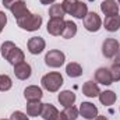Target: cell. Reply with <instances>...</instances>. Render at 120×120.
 Instances as JSON below:
<instances>
[{
  "label": "cell",
  "instance_id": "1",
  "mask_svg": "<svg viewBox=\"0 0 120 120\" xmlns=\"http://www.w3.org/2000/svg\"><path fill=\"white\" fill-rule=\"evenodd\" d=\"M0 53H1V56H3L4 59L7 60L10 64H13V66H17V64L22 63L24 59H25L24 52H22L18 46H15L11 41H6V42L1 43V46H0Z\"/></svg>",
  "mask_w": 120,
  "mask_h": 120
},
{
  "label": "cell",
  "instance_id": "2",
  "mask_svg": "<svg viewBox=\"0 0 120 120\" xmlns=\"http://www.w3.org/2000/svg\"><path fill=\"white\" fill-rule=\"evenodd\" d=\"M41 82H42V87L46 91H49V92H57L60 90V87L63 85V77L57 71H52V73L45 74L42 77Z\"/></svg>",
  "mask_w": 120,
  "mask_h": 120
},
{
  "label": "cell",
  "instance_id": "3",
  "mask_svg": "<svg viewBox=\"0 0 120 120\" xmlns=\"http://www.w3.org/2000/svg\"><path fill=\"white\" fill-rule=\"evenodd\" d=\"M17 24L20 28L25 31H38L42 25V15L39 14H30V15H25L20 20H17Z\"/></svg>",
  "mask_w": 120,
  "mask_h": 120
},
{
  "label": "cell",
  "instance_id": "4",
  "mask_svg": "<svg viewBox=\"0 0 120 120\" xmlns=\"http://www.w3.org/2000/svg\"><path fill=\"white\" fill-rule=\"evenodd\" d=\"M64 60H66V56L61 50H57V49H53V50H49L45 56V63L46 66L49 67H53V68H57L60 66L64 64Z\"/></svg>",
  "mask_w": 120,
  "mask_h": 120
},
{
  "label": "cell",
  "instance_id": "5",
  "mask_svg": "<svg viewBox=\"0 0 120 120\" xmlns=\"http://www.w3.org/2000/svg\"><path fill=\"white\" fill-rule=\"evenodd\" d=\"M119 49H120L119 41H116V39H113V38L105 39V42H103V45H102V53H103V56L108 57V59H113V57L117 55Z\"/></svg>",
  "mask_w": 120,
  "mask_h": 120
},
{
  "label": "cell",
  "instance_id": "6",
  "mask_svg": "<svg viewBox=\"0 0 120 120\" xmlns=\"http://www.w3.org/2000/svg\"><path fill=\"white\" fill-rule=\"evenodd\" d=\"M84 27L90 32H98L101 30V27H102V20H101V17L96 13L91 11L84 18Z\"/></svg>",
  "mask_w": 120,
  "mask_h": 120
},
{
  "label": "cell",
  "instance_id": "7",
  "mask_svg": "<svg viewBox=\"0 0 120 120\" xmlns=\"http://www.w3.org/2000/svg\"><path fill=\"white\" fill-rule=\"evenodd\" d=\"M64 25H66V21L63 18H50L49 22H48V27L46 30L50 35L53 36H59L63 34V30H64Z\"/></svg>",
  "mask_w": 120,
  "mask_h": 120
},
{
  "label": "cell",
  "instance_id": "8",
  "mask_svg": "<svg viewBox=\"0 0 120 120\" xmlns=\"http://www.w3.org/2000/svg\"><path fill=\"white\" fill-rule=\"evenodd\" d=\"M80 115L87 120H94L98 116V108L91 102H82L80 105Z\"/></svg>",
  "mask_w": 120,
  "mask_h": 120
},
{
  "label": "cell",
  "instance_id": "9",
  "mask_svg": "<svg viewBox=\"0 0 120 120\" xmlns=\"http://www.w3.org/2000/svg\"><path fill=\"white\" fill-rule=\"evenodd\" d=\"M45 46H46V42L41 36H32L30 41H28V50H30V53H32V55L42 53L43 49H45Z\"/></svg>",
  "mask_w": 120,
  "mask_h": 120
},
{
  "label": "cell",
  "instance_id": "10",
  "mask_svg": "<svg viewBox=\"0 0 120 120\" xmlns=\"http://www.w3.org/2000/svg\"><path fill=\"white\" fill-rule=\"evenodd\" d=\"M95 80H96V82H99L102 85H110L113 82L110 70L109 68H105V67H99L95 71Z\"/></svg>",
  "mask_w": 120,
  "mask_h": 120
},
{
  "label": "cell",
  "instance_id": "11",
  "mask_svg": "<svg viewBox=\"0 0 120 120\" xmlns=\"http://www.w3.org/2000/svg\"><path fill=\"white\" fill-rule=\"evenodd\" d=\"M14 74L18 80H28L32 74V68L28 63L22 61V63L14 66Z\"/></svg>",
  "mask_w": 120,
  "mask_h": 120
},
{
  "label": "cell",
  "instance_id": "12",
  "mask_svg": "<svg viewBox=\"0 0 120 120\" xmlns=\"http://www.w3.org/2000/svg\"><path fill=\"white\" fill-rule=\"evenodd\" d=\"M10 11L13 13V15H14V18L15 20H20V18H22V17H25V15H30V10L27 8V4H25V1L24 0H18L11 8H10Z\"/></svg>",
  "mask_w": 120,
  "mask_h": 120
},
{
  "label": "cell",
  "instance_id": "13",
  "mask_svg": "<svg viewBox=\"0 0 120 120\" xmlns=\"http://www.w3.org/2000/svg\"><path fill=\"white\" fill-rule=\"evenodd\" d=\"M43 96L42 90L36 85H30L24 90V98L28 101V102H34V101H41Z\"/></svg>",
  "mask_w": 120,
  "mask_h": 120
},
{
  "label": "cell",
  "instance_id": "14",
  "mask_svg": "<svg viewBox=\"0 0 120 120\" xmlns=\"http://www.w3.org/2000/svg\"><path fill=\"white\" fill-rule=\"evenodd\" d=\"M103 27L105 30L109 32H116L120 28V15L115 14V15H106L105 21H103Z\"/></svg>",
  "mask_w": 120,
  "mask_h": 120
},
{
  "label": "cell",
  "instance_id": "15",
  "mask_svg": "<svg viewBox=\"0 0 120 120\" xmlns=\"http://www.w3.org/2000/svg\"><path fill=\"white\" fill-rule=\"evenodd\" d=\"M101 10L105 15H115L119 13V4L116 0H103L101 3Z\"/></svg>",
  "mask_w": 120,
  "mask_h": 120
},
{
  "label": "cell",
  "instance_id": "16",
  "mask_svg": "<svg viewBox=\"0 0 120 120\" xmlns=\"http://www.w3.org/2000/svg\"><path fill=\"white\" fill-rule=\"evenodd\" d=\"M75 98H77V96H75V94H74L73 91H61L59 94V96H57L60 105H63L64 108L73 106L74 102H75Z\"/></svg>",
  "mask_w": 120,
  "mask_h": 120
},
{
  "label": "cell",
  "instance_id": "17",
  "mask_svg": "<svg viewBox=\"0 0 120 120\" xmlns=\"http://www.w3.org/2000/svg\"><path fill=\"white\" fill-rule=\"evenodd\" d=\"M82 94L88 98H95V96H99L101 91H99V87L96 82L94 81H87L84 85H82Z\"/></svg>",
  "mask_w": 120,
  "mask_h": 120
},
{
  "label": "cell",
  "instance_id": "18",
  "mask_svg": "<svg viewBox=\"0 0 120 120\" xmlns=\"http://www.w3.org/2000/svg\"><path fill=\"white\" fill-rule=\"evenodd\" d=\"M42 108L43 103H41V101H34L27 103V115L31 117H36L42 113Z\"/></svg>",
  "mask_w": 120,
  "mask_h": 120
},
{
  "label": "cell",
  "instance_id": "19",
  "mask_svg": "<svg viewBox=\"0 0 120 120\" xmlns=\"http://www.w3.org/2000/svg\"><path fill=\"white\" fill-rule=\"evenodd\" d=\"M57 115H59V110H57L52 103H43L41 116H42L45 120H53Z\"/></svg>",
  "mask_w": 120,
  "mask_h": 120
},
{
  "label": "cell",
  "instance_id": "20",
  "mask_svg": "<svg viewBox=\"0 0 120 120\" xmlns=\"http://www.w3.org/2000/svg\"><path fill=\"white\" fill-rule=\"evenodd\" d=\"M116 94L113 91H103L99 94V101L103 106H110L116 102Z\"/></svg>",
  "mask_w": 120,
  "mask_h": 120
},
{
  "label": "cell",
  "instance_id": "21",
  "mask_svg": "<svg viewBox=\"0 0 120 120\" xmlns=\"http://www.w3.org/2000/svg\"><path fill=\"white\" fill-rule=\"evenodd\" d=\"M75 34H77V24L73 22L71 20L70 21H66V25H64V30H63L61 36L64 39H70V38L75 36Z\"/></svg>",
  "mask_w": 120,
  "mask_h": 120
},
{
  "label": "cell",
  "instance_id": "22",
  "mask_svg": "<svg viewBox=\"0 0 120 120\" xmlns=\"http://www.w3.org/2000/svg\"><path fill=\"white\" fill-rule=\"evenodd\" d=\"M66 73L68 77L71 78H77L82 74V67L78 64V63H68L67 67H66Z\"/></svg>",
  "mask_w": 120,
  "mask_h": 120
},
{
  "label": "cell",
  "instance_id": "23",
  "mask_svg": "<svg viewBox=\"0 0 120 120\" xmlns=\"http://www.w3.org/2000/svg\"><path fill=\"white\" fill-rule=\"evenodd\" d=\"M87 14H88V6L84 1H78L77 6H75V8H74L73 17H75L78 20H82V18H85Z\"/></svg>",
  "mask_w": 120,
  "mask_h": 120
},
{
  "label": "cell",
  "instance_id": "24",
  "mask_svg": "<svg viewBox=\"0 0 120 120\" xmlns=\"http://www.w3.org/2000/svg\"><path fill=\"white\" fill-rule=\"evenodd\" d=\"M64 10L61 7V4H52L49 8V15L50 18H63L64 17Z\"/></svg>",
  "mask_w": 120,
  "mask_h": 120
},
{
  "label": "cell",
  "instance_id": "25",
  "mask_svg": "<svg viewBox=\"0 0 120 120\" xmlns=\"http://www.w3.org/2000/svg\"><path fill=\"white\" fill-rule=\"evenodd\" d=\"M77 3H78V0H63L61 7H63V10H64V13H66V14L73 15V13H74V8H75Z\"/></svg>",
  "mask_w": 120,
  "mask_h": 120
},
{
  "label": "cell",
  "instance_id": "26",
  "mask_svg": "<svg viewBox=\"0 0 120 120\" xmlns=\"http://www.w3.org/2000/svg\"><path fill=\"white\" fill-rule=\"evenodd\" d=\"M11 87H13L11 78H10L7 74H0V91H1V92L8 91Z\"/></svg>",
  "mask_w": 120,
  "mask_h": 120
},
{
  "label": "cell",
  "instance_id": "27",
  "mask_svg": "<svg viewBox=\"0 0 120 120\" xmlns=\"http://www.w3.org/2000/svg\"><path fill=\"white\" fill-rule=\"evenodd\" d=\"M63 113L66 115L67 120H77L80 112H78V110H77V108H74V106H67V108H64Z\"/></svg>",
  "mask_w": 120,
  "mask_h": 120
},
{
  "label": "cell",
  "instance_id": "28",
  "mask_svg": "<svg viewBox=\"0 0 120 120\" xmlns=\"http://www.w3.org/2000/svg\"><path fill=\"white\" fill-rule=\"evenodd\" d=\"M109 70H110V74H112V80L113 81H120V64H113Z\"/></svg>",
  "mask_w": 120,
  "mask_h": 120
},
{
  "label": "cell",
  "instance_id": "29",
  "mask_svg": "<svg viewBox=\"0 0 120 120\" xmlns=\"http://www.w3.org/2000/svg\"><path fill=\"white\" fill-rule=\"evenodd\" d=\"M10 120H30V119H28V116H27L25 113H22V112L17 110V112H14V113L11 115Z\"/></svg>",
  "mask_w": 120,
  "mask_h": 120
},
{
  "label": "cell",
  "instance_id": "30",
  "mask_svg": "<svg viewBox=\"0 0 120 120\" xmlns=\"http://www.w3.org/2000/svg\"><path fill=\"white\" fill-rule=\"evenodd\" d=\"M6 24H7V15H6V13L0 11V32L3 31V28H4Z\"/></svg>",
  "mask_w": 120,
  "mask_h": 120
},
{
  "label": "cell",
  "instance_id": "31",
  "mask_svg": "<svg viewBox=\"0 0 120 120\" xmlns=\"http://www.w3.org/2000/svg\"><path fill=\"white\" fill-rule=\"evenodd\" d=\"M17 1H18V0H3V6H4L6 8H8V10H10V8H11Z\"/></svg>",
  "mask_w": 120,
  "mask_h": 120
},
{
  "label": "cell",
  "instance_id": "32",
  "mask_svg": "<svg viewBox=\"0 0 120 120\" xmlns=\"http://www.w3.org/2000/svg\"><path fill=\"white\" fill-rule=\"evenodd\" d=\"M53 120H67V117H66V115H64L63 112H59V115H57Z\"/></svg>",
  "mask_w": 120,
  "mask_h": 120
},
{
  "label": "cell",
  "instance_id": "33",
  "mask_svg": "<svg viewBox=\"0 0 120 120\" xmlns=\"http://www.w3.org/2000/svg\"><path fill=\"white\" fill-rule=\"evenodd\" d=\"M115 64H120V49L117 52V55L115 56Z\"/></svg>",
  "mask_w": 120,
  "mask_h": 120
},
{
  "label": "cell",
  "instance_id": "34",
  "mask_svg": "<svg viewBox=\"0 0 120 120\" xmlns=\"http://www.w3.org/2000/svg\"><path fill=\"white\" fill-rule=\"evenodd\" d=\"M42 4H52V3H55L56 0H39Z\"/></svg>",
  "mask_w": 120,
  "mask_h": 120
},
{
  "label": "cell",
  "instance_id": "35",
  "mask_svg": "<svg viewBox=\"0 0 120 120\" xmlns=\"http://www.w3.org/2000/svg\"><path fill=\"white\" fill-rule=\"evenodd\" d=\"M95 120H109V119H108L106 116H99V115H98V116L95 117Z\"/></svg>",
  "mask_w": 120,
  "mask_h": 120
},
{
  "label": "cell",
  "instance_id": "36",
  "mask_svg": "<svg viewBox=\"0 0 120 120\" xmlns=\"http://www.w3.org/2000/svg\"><path fill=\"white\" fill-rule=\"evenodd\" d=\"M117 4H120V0H117Z\"/></svg>",
  "mask_w": 120,
  "mask_h": 120
},
{
  "label": "cell",
  "instance_id": "37",
  "mask_svg": "<svg viewBox=\"0 0 120 120\" xmlns=\"http://www.w3.org/2000/svg\"><path fill=\"white\" fill-rule=\"evenodd\" d=\"M1 120H7V119H1Z\"/></svg>",
  "mask_w": 120,
  "mask_h": 120
}]
</instances>
